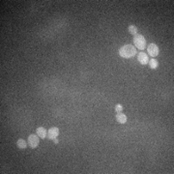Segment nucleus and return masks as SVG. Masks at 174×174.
I'll return each instance as SVG.
<instances>
[{
    "label": "nucleus",
    "mask_w": 174,
    "mask_h": 174,
    "mask_svg": "<svg viewBox=\"0 0 174 174\" xmlns=\"http://www.w3.org/2000/svg\"><path fill=\"white\" fill-rule=\"evenodd\" d=\"M53 141H54V143H55V144H58V139L57 138H55V139H53Z\"/></svg>",
    "instance_id": "obj_13"
},
{
    "label": "nucleus",
    "mask_w": 174,
    "mask_h": 174,
    "mask_svg": "<svg viewBox=\"0 0 174 174\" xmlns=\"http://www.w3.org/2000/svg\"><path fill=\"white\" fill-rule=\"evenodd\" d=\"M115 118H116V121L118 123H120V124H125L127 122V120H128L127 116L124 114V113H122V112L117 113L116 116H115Z\"/></svg>",
    "instance_id": "obj_8"
},
{
    "label": "nucleus",
    "mask_w": 174,
    "mask_h": 174,
    "mask_svg": "<svg viewBox=\"0 0 174 174\" xmlns=\"http://www.w3.org/2000/svg\"><path fill=\"white\" fill-rule=\"evenodd\" d=\"M128 31L132 35L135 36V35L138 34V27H136L135 25H133V24H130V25H129V27H128Z\"/></svg>",
    "instance_id": "obj_11"
},
{
    "label": "nucleus",
    "mask_w": 174,
    "mask_h": 174,
    "mask_svg": "<svg viewBox=\"0 0 174 174\" xmlns=\"http://www.w3.org/2000/svg\"><path fill=\"white\" fill-rule=\"evenodd\" d=\"M122 110H123V106H122V105H120V103H118V105L115 106V111H116L117 113L122 112Z\"/></svg>",
    "instance_id": "obj_12"
},
{
    "label": "nucleus",
    "mask_w": 174,
    "mask_h": 174,
    "mask_svg": "<svg viewBox=\"0 0 174 174\" xmlns=\"http://www.w3.org/2000/svg\"><path fill=\"white\" fill-rule=\"evenodd\" d=\"M59 135V129L56 128V127H51V128L48 129V136L49 139H55L57 138V136Z\"/></svg>",
    "instance_id": "obj_5"
},
{
    "label": "nucleus",
    "mask_w": 174,
    "mask_h": 174,
    "mask_svg": "<svg viewBox=\"0 0 174 174\" xmlns=\"http://www.w3.org/2000/svg\"><path fill=\"white\" fill-rule=\"evenodd\" d=\"M27 141H28L29 146L31 147V148L35 149V148H37V147H38V145H39L40 139H39V136L37 135H30L28 136Z\"/></svg>",
    "instance_id": "obj_4"
},
{
    "label": "nucleus",
    "mask_w": 174,
    "mask_h": 174,
    "mask_svg": "<svg viewBox=\"0 0 174 174\" xmlns=\"http://www.w3.org/2000/svg\"><path fill=\"white\" fill-rule=\"evenodd\" d=\"M147 51H148L150 56H152V57H156V56L159 55L160 48L156 44L152 43V44H149V46H147Z\"/></svg>",
    "instance_id": "obj_3"
},
{
    "label": "nucleus",
    "mask_w": 174,
    "mask_h": 174,
    "mask_svg": "<svg viewBox=\"0 0 174 174\" xmlns=\"http://www.w3.org/2000/svg\"><path fill=\"white\" fill-rule=\"evenodd\" d=\"M148 64H149V67H150V68L153 69V70H155V69H157V68L159 67V62H158V60H156L155 58H152L151 60H149Z\"/></svg>",
    "instance_id": "obj_10"
},
{
    "label": "nucleus",
    "mask_w": 174,
    "mask_h": 174,
    "mask_svg": "<svg viewBox=\"0 0 174 174\" xmlns=\"http://www.w3.org/2000/svg\"><path fill=\"white\" fill-rule=\"evenodd\" d=\"M16 146H18V148L19 149H25L26 148V146H27V143H26V141L24 139H22V138H19L18 140V142H16Z\"/></svg>",
    "instance_id": "obj_9"
},
{
    "label": "nucleus",
    "mask_w": 174,
    "mask_h": 174,
    "mask_svg": "<svg viewBox=\"0 0 174 174\" xmlns=\"http://www.w3.org/2000/svg\"><path fill=\"white\" fill-rule=\"evenodd\" d=\"M133 45H135V48L140 49L141 51L146 48V40L141 34H136L133 36Z\"/></svg>",
    "instance_id": "obj_2"
},
{
    "label": "nucleus",
    "mask_w": 174,
    "mask_h": 174,
    "mask_svg": "<svg viewBox=\"0 0 174 174\" xmlns=\"http://www.w3.org/2000/svg\"><path fill=\"white\" fill-rule=\"evenodd\" d=\"M36 133L40 138L44 139L46 138V135H48V130L44 128V127H39V128H37V130H36Z\"/></svg>",
    "instance_id": "obj_7"
},
{
    "label": "nucleus",
    "mask_w": 174,
    "mask_h": 174,
    "mask_svg": "<svg viewBox=\"0 0 174 174\" xmlns=\"http://www.w3.org/2000/svg\"><path fill=\"white\" fill-rule=\"evenodd\" d=\"M138 61L142 65H146L148 64L149 62V57L147 56L146 53H144L143 51H140L138 54Z\"/></svg>",
    "instance_id": "obj_6"
},
{
    "label": "nucleus",
    "mask_w": 174,
    "mask_h": 174,
    "mask_svg": "<svg viewBox=\"0 0 174 174\" xmlns=\"http://www.w3.org/2000/svg\"><path fill=\"white\" fill-rule=\"evenodd\" d=\"M118 53L122 58L130 59L136 54V48L133 45H124L119 48Z\"/></svg>",
    "instance_id": "obj_1"
}]
</instances>
